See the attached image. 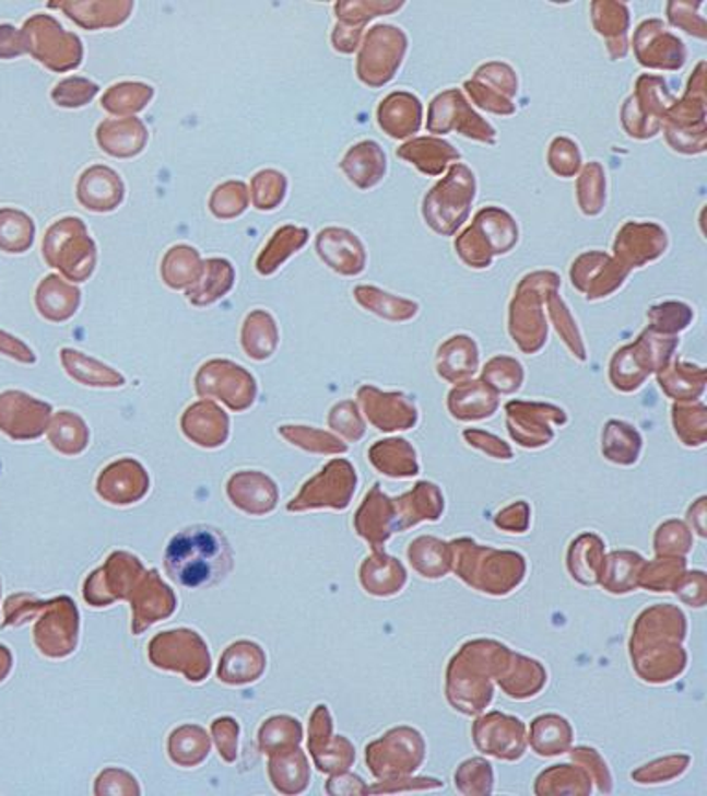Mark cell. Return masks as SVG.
I'll return each mask as SVG.
<instances>
[{
	"instance_id": "ab89813d",
	"label": "cell",
	"mask_w": 707,
	"mask_h": 796,
	"mask_svg": "<svg viewBox=\"0 0 707 796\" xmlns=\"http://www.w3.org/2000/svg\"><path fill=\"white\" fill-rule=\"evenodd\" d=\"M360 290L367 293V297H360L363 305H367L378 316L387 317L392 321H405V319L415 317L419 312L416 303L408 301V298L392 297L391 293H384L375 288H360Z\"/></svg>"
},
{
	"instance_id": "d6986e66",
	"label": "cell",
	"mask_w": 707,
	"mask_h": 796,
	"mask_svg": "<svg viewBox=\"0 0 707 796\" xmlns=\"http://www.w3.org/2000/svg\"><path fill=\"white\" fill-rule=\"evenodd\" d=\"M604 542L596 534H582L567 550V570L580 585L596 586L601 583L604 566Z\"/></svg>"
},
{
	"instance_id": "3957f363",
	"label": "cell",
	"mask_w": 707,
	"mask_h": 796,
	"mask_svg": "<svg viewBox=\"0 0 707 796\" xmlns=\"http://www.w3.org/2000/svg\"><path fill=\"white\" fill-rule=\"evenodd\" d=\"M507 645L494 640H474L462 645L446 671V696L451 706L464 715H478L488 709L494 696L491 679L497 674Z\"/></svg>"
},
{
	"instance_id": "d590c367",
	"label": "cell",
	"mask_w": 707,
	"mask_h": 796,
	"mask_svg": "<svg viewBox=\"0 0 707 796\" xmlns=\"http://www.w3.org/2000/svg\"><path fill=\"white\" fill-rule=\"evenodd\" d=\"M672 422H674V432L685 446L696 448L706 443L707 421L704 405L674 406Z\"/></svg>"
},
{
	"instance_id": "e0dca14e",
	"label": "cell",
	"mask_w": 707,
	"mask_h": 796,
	"mask_svg": "<svg viewBox=\"0 0 707 796\" xmlns=\"http://www.w3.org/2000/svg\"><path fill=\"white\" fill-rule=\"evenodd\" d=\"M499 398L485 382H462L448 397V410L457 421H483L496 413Z\"/></svg>"
},
{
	"instance_id": "277c9868",
	"label": "cell",
	"mask_w": 707,
	"mask_h": 796,
	"mask_svg": "<svg viewBox=\"0 0 707 796\" xmlns=\"http://www.w3.org/2000/svg\"><path fill=\"white\" fill-rule=\"evenodd\" d=\"M451 570L468 586L491 596H507L526 580V559L516 551L496 550L474 540H451Z\"/></svg>"
},
{
	"instance_id": "8fae6325",
	"label": "cell",
	"mask_w": 707,
	"mask_h": 796,
	"mask_svg": "<svg viewBox=\"0 0 707 796\" xmlns=\"http://www.w3.org/2000/svg\"><path fill=\"white\" fill-rule=\"evenodd\" d=\"M405 52V36L394 26H376L363 47L357 74L368 85H381L394 77Z\"/></svg>"
},
{
	"instance_id": "7a4b0ae2",
	"label": "cell",
	"mask_w": 707,
	"mask_h": 796,
	"mask_svg": "<svg viewBox=\"0 0 707 796\" xmlns=\"http://www.w3.org/2000/svg\"><path fill=\"white\" fill-rule=\"evenodd\" d=\"M164 564L177 585L196 590L225 580L233 566V551L220 529L198 524L174 535Z\"/></svg>"
},
{
	"instance_id": "2e32d148",
	"label": "cell",
	"mask_w": 707,
	"mask_h": 796,
	"mask_svg": "<svg viewBox=\"0 0 707 796\" xmlns=\"http://www.w3.org/2000/svg\"><path fill=\"white\" fill-rule=\"evenodd\" d=\"M362 398L370 413L386 410V413L373 421L378 430H410L419 421L415 402L402 393H380L375 387H365L362 389Z\"/></svg>"
},
{
	"instance_id": "ba28073f",
	"label": "cell",
	"mask_w": 707,
	"mask_h": 796,
	"mask_svg": "<svg viewBox=\"0 0 707 796\" xmlns=\"http://www.w3.org/2000/svg\"><path fill=\"white\" fill-rule=\"evenodd\" d=\"M370 768L378 779L398 780L419 771L426 758V741L411 726H398L367 749Z\"/></svg>"
},
{
	"instance_id": "9c48e42d",
	"label": "cell",
	"mask_w": 707,
	"mask_h": 796,
	"mask_svg": "<svg viewBox=\"0 0 707 796\" xmlns=\"http://www.w3.org/2000/svg\"><path fill=\"white\" fill-rule=\"evenodd\" d=\"M472 738L481 754L496 760L518 761L527 750V726L515 715L491 712L475 721Z\"/></svg>"
},
{
	"instance_id": "7bdbcfd3",
	"label": "cell",
	"mask_w": 707,
	"mask_h": 796,
	"mask_svg": "<svg viewBox=\"0 0 707 796\" xmlns=\"http://www.w3.org/2000/svg\"><path fill=\"white\" fill-rule=\"evenodd\" d=\"M652 319V330L660 335H676L680 330H684L693 319V312L690 306L682 303H665V305L655 306L649 314Z\"/></svg>"
},
{
	"instance_id": "1f68e13d",
	"label": "cell",
	"mask_w": 707,
	"mask_h": 796,
	"mask_svg": "<svg viewBox=\"0 0 707 796\" xmlns=\"http://www.w3.org/2000/svg\"><path fill=\"white\" fill-rule=\"evenodd\" d=\"M661 389L674 400H695L704 393L706 371L695 365L676 362L672 367L665 365L658 376Z\"/></svg>"
},
{
	"instance_id": "681fc988",
	"label": "cell",
	"mask_w": 707,
	"mask_h": 796,
	"mask_svg": "<svg viewBox=\"0 0 707 796\" xmlns=\"http://www.w3.org/2000/svg\"><path fill=\"white\" fill-rule=\"evenodd\" d=\"M529 524H531V507L527 502H516L499 511L496 516V526L505 529L507 534H526Z\"/></svg>"
},
{
	"instance_id": "d4e9b609",
	"label": "cell",
	"mask_w": 707,
	"mask_h": 796,
	"mask_svg": "<svg viewBox=\"0 0 707 796\" xmlns=\"http://www.w3.org/2000/svg\"><path fill=\"white\" fill-rule=\"evenodd\" d=\"M472 229L481 236V241L485 242L492 255L509 253L518 242V227H516L515 220L510 218V214L496 207L483 209L475 216Z\"/></svg>"
},
{
	"instance_id": "4fadbf2b",
	"label": "cell",
	"mask_w": 707,
	"mask_h": 796,
	"mask_svg": "<svg viewBox=\"0 0 707 796\" xmlns=\"http://www.w3.org/2000/svg\"><path fill=\"white\" fill-rule=\"evenodd\" d=\"M626 276L628 270L625 266L602 253H586L572 268L574 286L586 293L588 298L606 297L623 284Z\"/></svg>"
},
{
	"instance_id": "f907efd6",
	"label": "cell",
	"mask_w": 707,
	"mask_h": 796,
	"mask_svg": "<svg viewBox=\"0 0 707 796\" xmlns=\"http://www.w3.org/2000/svg\"><path fill=\"white\" fill-rule=\"evenodd\" d=\"M553 150L551 152L558 153V161H564L561 164V168L556 171L558 176L569 177L574 176L575 172L579 171L580 155L577 150V144L567 141V139H556L553 142Z\"/></svg>"
},
{
	"instance_id": "7dc6e473",
	"label": "cell",
	"mask_w": 707,
	"mask_h": 796,
	"mask_svg": "<svg viewBox=\"0 0 707 796\" xmlns=\"http://www.w3.org/2000/svg\"><path fill=\"white\" fill-rule=\"evenodd\" d=\"M676 596L684 601L685 605H690L693 609H702L707 601V580L704 572H685L682 575V580L679 581V585L674 586Z\"/></svg>"
},
{
	"instance_id": "8992f818",
	"label": "cell",
	"mask_w": 707,
	"mask_h": 796,
	"mask_svg": "<svg viewBox=\"0 0 707 796\" xmlns=\"http://www.w3.org/2000/svg\"><path fill=\"white\" fill-rule=\"evenodd\" d=\"M553 286H558V277L555 273H534L526 277L510 305V335L515 338V343H518L521 351L527 354L540 351L547 338V325L540 306L556 290H551L545 295L540 293Z\"/></svg>"
},
{
	"instance_id": "4dcf8cb0",
	"label": "cell",
	"mask_w": 707,
	"mask_h": 796,
	"mask_svg": "<svg viewBox=\"0 0 707 796\" xmlns=\"http://www.w3.org/2000/svg\"><path fill=\"white\" fill-rule=\"evenodd\" d=\"M591 779L585 769L574 765H553L540 773L534 784L537 795H590Z\"/></svg>"
},
{
	"instance_id": "484cf974",
	"label": "cell",
	"mask_w": 707,
	"mask_h": 796,
	"mask_svg": "<svg viewBox=\"0 0 707 796\" xmlns=\"http://www.w3.org/2000/svg\"><path fill=\"white\" fill-rule=\"evenodd\" d=\"M411 566L426 580H440L451 570L450 542L435 537H419L408 550Z\"/></svg>"
},
{
	"instance_id": "603a6c76",
	"label": "cell",
	"mask_w": 707,
	"mask_h": 796,
	"mask_svg": "<svg viewBox=\"0 0 707 796\" xmlns=\"http://www.w3.org/2000/svg\"><path fill=\"white\" fill-rule=\"evenodd\" d=\"M386 153L373 141L360 142L346 153L341 168L357 187L370 188L386 174Z\"/></svg>"
},
{
	"instance_id": "f546056e",
	"label": "cell",
	"mask_w": 707,
	"mask_h": 796,
	"mask_svg": "<svg viewBox=\"0 0 707 796\" xmlns=\"http://www.w3.org/2000/svg\"><path fill=\"white\" fill-rule=\"evenodd\" d=\"M363 583L367 586V592L375 596H394L408 583V572L402 562L381 553L365 564Z\"/></svg>"
},
{
	"instance_id": "83f0119b",
	"label": "cell",
	"mask_w": 707,
	"mask_h": 796,
	"mask_svg": "<svg viewBox=\"0 0 707 796\" xmlns=\"http://www.w3.org/2000/svg\"><path fill=\"white\" fill-rule=\"evenodd\" d=\"M641 435L631 424L623 421H610L602 432V454L609 461L623 467H631L641 454Z\"/></svg>"
},
{
	"instance_id": "ee69618b",
	"label": "cell",
	"mask_w": 707,
	"mask_h": 796,
	"mask_svg": "<svg viewBox=\"0 0 707 796\" xmlns=\"http://www.w3.org/2000/svg\"><path fill=\"white\" fill-rule=\"evenodd\" d=\"M582 177L585 179L579 185H582V187L586 185L588 192L579 194L580 209L588 216H596V214L602 211L604 199H606V194H604L606 183H604V177H602L601 166L599 164H591V166L586 168Z\"/></svg>"
},
{
	"instance_id": "5bb4252c",
	"label": "cell",
	"mask_w": 707,
	"mask_h": 796,
	"mask_svg": "<svg viewBox=\"0 0 707 796\" xmlns=\"http://www.w3.org/2000/svg\"><path fill=\"white\" fill-rule=\"evenodd\" d=\"M667 235L663 229L655 223H626L615 241L617 262L631 268H641L644 264L656 260L665 251Z\"/></svg>"
},
{
	"instance_id": "60d3db41",
	"label": "cell",
	"mask_w": 707,
	"mask_h": 796,
	"mask_svg": "<svg viewBox=\"0 0 707 796\" xmlns=\"http://www.w3.org/2000/svg\"><path fill=\"white\" fill-rule=\"evenodd\" d=\"M693 548V535L684 522L667 520L656 529L655 550L658 557H685Z\"/></svg>"
},
{
	"instance_id": "9a60e30c",
	"label": "cell",
	"mask_w": 707,
	"mask_h": 796,
	"mask_svg": "<svg viewBox=\"0 0 707 796\" xmlns=\"http://www.w3.org/2000/svg\"><path fill=\"white\" fill-rule=\"evenodd\" d=\"M394 531H405L421 522H437L445 511V496L439 487L429 481L416 483L413 491L392 500Z\"/></svg>"
},
{
	"instance_id": "f1b7e54d",
	"label": "cell",
	"mask_w": 707,
	"mask_h": 796,
	"mask_svg": "<svg viewBox=\"0 0 707 796\" xmlns=\"http://www.w3.org/2000/svg\"><path fill=\"white\" fill-rule=\"evenodd\" d=\"M72 21L89 30L117 26L129 17L133 10L131 2H71L61 4Z\"/></svg>"
},
{
	"instance_id": "7402d4cb",
	"label": "cell",
	"mask_w": 707,
	"mask_h": 796,
	"mask_svg": "<svg viewBox=\"0 0 707 796\" xmlns=\"http://www.w3.org/2000/svg\"><path fill=\"white\" fill-rule=\"evenodd\" d=\"M381 128L394 139L413 136L421 126V102L408 93H394L378 109Z\"/></svg>"
},
{
	"instance_id": "cb8c5ba5",
	"label": "cell",
	"mask_w": 707,
	"mask_h": 796,
	"mask_svg": "<svg viewBox=\"0 0 707 796\" xmlns=\"http://www.w3.org/2000/svg\"><path fill=\"white\" fill-rule=\"evenodd\" d=\"M644 566V557L636 551H614L604 559L599 585L610 594L634 592L639 586V575Z\"/></svg>"
},
{
	"instance_id": "836d02e7",
	"label": "cell",
	"mask_w": 707,
	"mask_h": 796,
	"mask_svg": "<svg viewBox=\"0 0 707 796\" xmlns=\"http://www.w3.org/2000/svg\"><path fill=\"white\" fill-rule=\"evenodd\" d=\"M152 96L153 89L150 85L123 82L109 87V91L102 98V106L106 107L107 112L128 118V115L144 109Z\"/></svg>"
},
{
	"instance_id": "74e56055",
	"label": "cell",
	"mask_w": 707,
	"mask_h": 796,
	"mask_svg": "<svg viewBox=\"0 0 707 796\" xmlns=\"http://www.w3.org/2000/svg\"><path fill=\"white\" fill-rule=\"evenodd\" d=\"M483 382L496 393L512 395L518 391L523 382V367L515 358L497 356L486 363L483 371Z\"/></svg>"
},
{
	"instance_id": "52a82bcc",
	"label": "cell",
	"mask_w": 707,
	"mask_h": 796,
	"mask_svg": "<svg viewBox=\"0 0 707 796\" xmlns=\"http://www.w3.org/2000/svg\"><path fill=\"white\" fill-rule=\"evenodd\" d=\"M475 198L474 174L456 164L450 176L440 182L424 199V218L439 235H453L467 220Z\"/></svg>"
},
{
	"instance_id": "f5cc1de1",
	"label": "cell",
	"mask_w": 707,
	"mask_h": 796,
	"mask_svg": "<svg viewBox=\"0 0 707 796\" xmlns=\"http://www.w3.org/2000/svg\"><path fill=\"white\" fill-rule=\"evenodd\" d=\"M687 520L693 524L696 534L700 535L702 539H706V496H702L691 505Z\"/></svg>"
},
{
	"instance_id": "8d00e7d4",
	"label": "cell",
	"mask_w": 707,
	"mask_h": 796,
	"mask_svg": "<svg viewBox=\"0 0 707 796\" xmlns=\"http://www.w3.org/2000/svg\"><path fill=\"white\" fill-rule=\"evenodd\" d=\"M453 780L457 791L462 795H491L494 791V771L483 758L462 761Z\"/></svg>"
},
{
	"instance_id": "4316f807",
	"label": "cell",
	"mask_w": 707,
	"mask_h": 796,
	"mask_svg": "<svg viewBox=\"0 0 707 796\" xmlns=\"http://www.w3.org/2000/svg\"><path fill=\"white\" fill-rule=\"evenodd\" d=\"M370 459L375 467L381 470V475L391 478H413L419 475V459L413 446L405 440L380 441L370 452Z\"/></svg>"
},
{
	"instance_id": "f6af8a7d",
	"label": "cell",
	"mask_w": 707,
	"mask_h": 796,
	"mask_svg": "<svg viewBox=\"0 0 707 796\" xmlns=\"http://www.w3.org/2000/svg\"><path fill=\"white\" fill-rule=\"evenodd\" d=\"M572 758L599 785L601 793H610L612 791V774H610L609 765H606V761L602 760V756L596 749H591V747H577V749L572 750Z\"/></svg>"
},
{
	"instance_id": "e575fe53",
	"label": "cell",
	"mask_w": 707,
	"mask_h": 796,
	"mask_svg": "<svg viewBox=\"0 0 707 796\" xmlns=\"http://www.w3.org/2000/svg\"><path fill=\"white\" fill-rule=\"evenodd\" d=\"M684 574V557H658L655 562H645L639 586L652 592H672Z\"/></svg>"
},
{
	"instance_id": "7c38bea8",
	"label": "cell",
	"mask_w": 707,
	"mask_h": 796,
	"mask_svg": "<svg viewBox=\"0 0 707 796\" xmlns=\"http://www.w3.org/2000/svg\"><path fill=\"white\" fill-rule=\"evenodd\" d=\"M494 679L505 691V695H509L516 701H527L542 691L547 682V671L534 658L518 655L507 647L499 660Z\"/></svg>"
},
{
	"instance_id": "30bf717a",
	"label": "cell",
	"mask_w": 707,
	"mask_h": 796,
	"mask_svg": "<svg viewBox=\"0 0 707 796\" xmlns=\"http://www.w3.org/2000/svg\"><path fill=\"white\" fill-rule=\"evenodd\" d=\"M505 410L510 437L523 448L550 445L555 437L553 426H564L567 421L566 411L540 402L512 400Z\"/></svg>"
},
{
	"instance_id": "c3c4849f",
	"label": "cell",
	"mask_w": 707,
	"mask_h": 796,
	"mask_svg": "<svg viewBox=\"0 0 707 796\" xmlns=\"http://www.w3.org/2000/svg\"><path fill=\"white\" fill-rule=\"evenodd\" d=\"M462 437L468 445L474 446L478 450L485 452L486 456L494 459H512V448L503 443L496 435L488 434L485 430H464Z\"/></svg>"
},
{
	"instance_id": "bcb514c9",
	"label": "cell",
	"mask_w": 707,
	"mask_h": 796,
	"mask_svg": "<svg viewBox=\"0 0 707 796\" xmlns=\"http://www.w3.org/2000/svg\"><path fill=\"white\" fill-rule=\"evenodd\" d=\"M96 93H98L96 83L83 80V78H71L56 87L54 99L58 102V106L82 107L91 102Z\"/></svg>"
},
{
	"instance_id": "d6a6232c",
	"label": "cell",
	"mask_w": 707,
	"mask_h": 796,
	"mask_svg": "<svg viewBox=\"0 0 707 796\" xmlns=\"http://www.w3.org/2000/svg\"><path fill=\"white\" fill-rule=\"evenodd\" d=\"M398 155L408 159L424 174H432V176H437L445 171L450 159H459V153L453 152L448 142L435 141V139H419V141L410 142L398 152Z\"/></svg>"
},
{
	"instance_id": "ac0fdd59",
	"label": "cell",
	"mask_w": 707,
	"mask_h": 796,
	"mask_svg": "<svg viewBox=\"0 0 707 796\" xmlns=\"http://www.w3.org/2000/svg\"><path fill=\"white\" fill-rule=\"evenodd\" d=\"M96 139L102 150L113 157H131L142 152L148 131L137 118H115L99 124Z\"/></svg>"
},
{
	"instance_id": "f35d334b",
	"label": "cell",
	"mask_w": 707,
	"mask_h": 796,
	"mask_svg": "<svg viewBox=\"0 0 707 796\" xmlns=\"http://www.w3.org/2000/svg\"><path fill=\"white\" fill-rule=\"evenodd\" d=\"M691 758L687 754H672L650 761L647 765L636 769L632 780L637 784H667L671 780L680 779L690 768Z\"/></svg>"
},
{
	"instance_id": "44dd1931",
	"label": "cell",
	"mask_w": 707,
	"mask_h": 796,
	"mask_svg": "<svg viewBox=\"0 0 707 796\" xmlns=\"http://www.w3.org/2000/svg\"><path fill=\"white\" fill-rule=\"evenodd\" d=\"M572 744H574V728L569 725V721L562 715H538L529 726L527 745H531V749L538 756L553 758V756L564 754L572 749Z\"/></svg>"
},
{
	"instance_id": "ffe728a7",
	"label": "cell",
	"mask_w": 707,
	"mask_h": 796,
	"mask_svg": "<svg viewBox=\"0 0 707 796\" xmlns=\"http://www.w3.org/2000/svg\"><path fill=\"white\" fill-rule=\"evenodd\" d=\"M480 354L474 340L468 336H453L440 346L437 354V373L451 384L468 382L478 371Z\"/></svg>"
},
{
	"instance_id": "816d5d0a",
	"label": "cell",
	"mask_w": 707,
	"mask_h": 796,
	"mask_svg": "<svg viewBox=\"0 0 707 796\" xmlns=\"http://www.w3.org/2000/svg\"><path fill=\"white\" fill-rule=\"evenodd\" d=\"M386 784H389V787H387V785L386 787H384V785H378V787L370 791L408 793V791H435L440 789V787H445V784L437 779H410V776H405V779L389 780Z\"/></svg>"
},
{
	"instance_id": "6da1fadb",
	"label": "cell",
	"mask_w": 707,
	"mask_h": 796,
	"mask_svg": "<svg viewBox=\"0 0 707 796\" xmlns=\"http://www.w3.org/2000/svg\"><path fill=\"white\" fill-rule=\"evenodd\" d=\"M687 621L679 607L656 605L644 610L632 629V668L649 684H667L687 668L684 649Z\"/></svg>"
},
{
	"instance_id": "5b68a950",
	"label": "cell",
	"mask_w": 707,
	"mask_h": 796,
	"mask_svg": "<svg viewBox=\"0 0 707 796\" xmlns=\"http://www.w3.org/2000/svg\"><path fill=\"white\" fill-rule=\"evenodd\" d=\"M679 340L667 338L656 330H647L636 343L615 352L610 365V381L620 391H636L644 386L652 371H661L671 360Z\"/></svg>"
},
{
	"instance_id": "b9f144b4",
	"label": "cell",
	"mask_w": 707,
	"mask_h": 796,
	"mask_svg": "<svg viewBox=\"0 0 707 796\" xmlns=\"http://www.w3.org/2000/svg\"><path fill=\"white\" fill-rule=\"evenodd\" d=\"M545 303L550 306L551 319L555 323L558 335H562V338L566 341V346L572 349L575 356H579L580 360H586V351L585 347H582V340H580L579 330L575 327L572 314L567 312L566 305L562 303V298L556 297V292L551 293Z\"/></svg>"
}]
</instances>
